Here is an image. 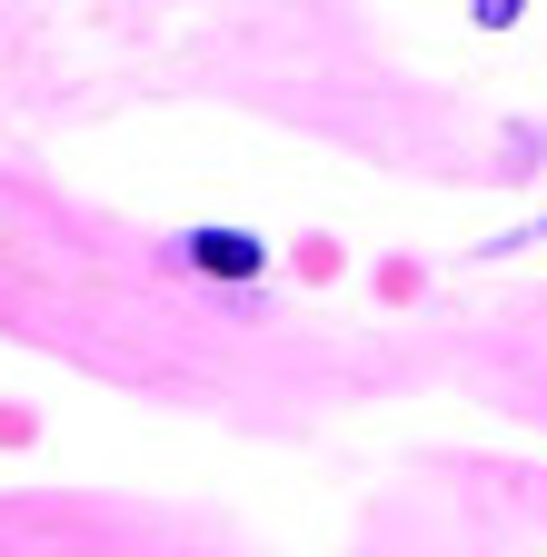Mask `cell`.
<instances>
[{
  "instance_id": "cell-1",
  "label": "cell",
  "mask_w": 547,
  "mask_h": 557,
  "mask_svg": "<svg viewBox=\"0 0 547 557\" xmlns=\"http://www.w3.org/2000/svg\"><path fill=\"white\" fill-rule=\"evenodd\" d=\"M189 259L210 278H259V239H239V230H189Z\"/></svg>"
}]
</instances>
